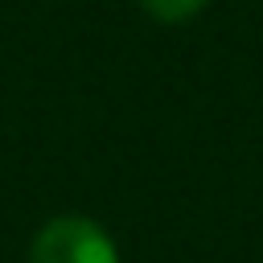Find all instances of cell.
I'll use <instances>...</instances> for the list:
<instances>
[{
  "instance_id": "obj_2",
  "label": "cell",
  "mask_w": 263,
  "mask_h": 263,
  "mask_svg": "<svg viewBox=\"0 0 263 263\" xmlns=\"http://www.w3.org/2000/svg\"><path fill=\"white\" fill-rule=\"evenodd\" d=\"M210 0H140V8L164 25H181V21H193Z\"/></svg>"
},
{
  "instance_id": "obj_1",
  "label": "cell",
  "mask_w": 263,
  "mask_h": 263,
  "mask_svg": "<svg viewBox=\"0 0 263 263\" xmlns=\"http://www.w3.org/2000/svg\"><path fill=\"white\" fill-rule=\"evenodd\" d=\"M29 263H119V251L95 218L58 214L37 230Z\"/></svg>"
}]
</instances>
